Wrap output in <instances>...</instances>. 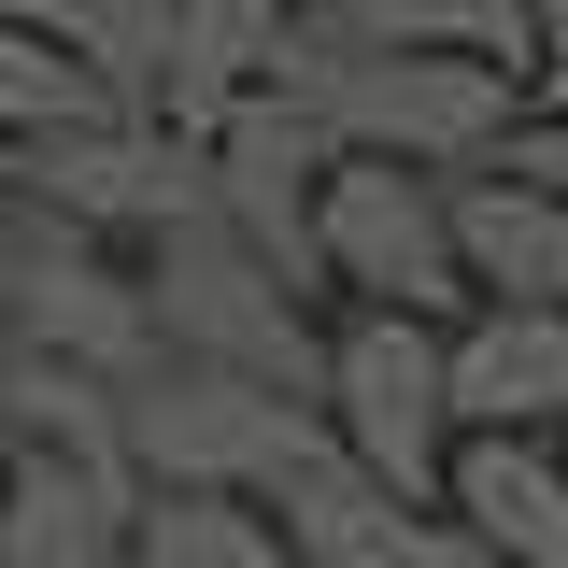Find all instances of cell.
<instances>
[{
	"label": "cell",
	"instance_id": "6da1fadb",
	"mask_svg": "<svg viewBox=\"0 0 568 568\" xmlns=\"http://www.w3.org/2000/svg\"><path fill=\"white\" fill-rule=\"evenodd\" d=\"M271 85L313 114V129L342 142V156H384V171H440V185H469V171H497L511 156V129H526V71L497 58H413V43H369L355 14H327V0H298L284 14V58Z\"/></svg>",
	"mask_w": 568,
	"mask_h": 568
},
{
	"label": "cell",
	"instance_id": "7a4b0ae2",
	"mask_svg": "<svg viewBox=\"0 0 568 568\" xmlns=\"http://www.w3.org/2000/svg\"><path fill=\"white\" fill-rule=\"evenodd\" d=\"M142 313H156V355L327 413V327H313V298H298L242 227H213V213L156 227V242H142Z\"/></svg>",
	"mask_w": 568,
	"mask_h": 568
},
{
	"label": "cell",
	"instance_id": "3957f363",
	"mask_svg": "<svg viewBox=\"0 0 568 568\" xmlns=\"http://www.w3.org/2000/svg\"><path fill=\"white\" fill-rule=\"evenodd\" d=\"M327 440H342L369 484H398V497L440 511L455 440H469V413H455V327H413V313L327 327Z\"/></svg>",
	"mask_w": 568,
	"mask_h": 568
},
{
	"label": "cell",
	"instance_id": "277c9868",
	"mask_svg": "<svg viewBox=\"0 0 568 568\" xmlns=\"http://www.w3.org/2000/svg\"><path fill=\"white\" fill-rule=\"evenodd\" d=\"M327 440V413H298L271 384H227V369H185V355H156L129 384V469L142 497L185 484V497H271L298 455Z\"/></svg>",
	"mask_w": 568,
	"mask_h": 568
},
{
	"label": "cell",
	"instance_id": "5b68a950",
	"mask_svg": "<svg viewBox=\"0 0 568 568\" xmlns=\"http://www.w3.org/2000/svg\"><path fill=\"white\" fill-rule=\"evenodd\" d=\"M0 342L58 355V369H100V384H142V369H156L142 256L129 242H85L58 213H14V227H0Z\"/></svg>",
	"mask_w": 568,
	"mask_h": 568
},
{
	"label": "cell",
	"instance_id": "8992f818",
	"mask_svg": "<svg viewBox=\"0 0 568 568\" xmlns=\"http://www.w3.org/2000/svg\"><path fill=\"white\" fill-rule=\"evenodd\" d=\"M327 284H355L369 313H413V327H469V256H455V185L440 171H384V156H342L327 171Z\"/></svg>",
	"mask_w": 568,
	"mask_h": 568
},
{
	"label": "cell",
	"instance_id": "52a82bcc",
	"mask_svg": "<svg viewBox=\"0 0 568 568\" xmlns=\"http://www.w3.org/2000/svg\"><path fill=\"white\" fill-rule=\"evenodd\" d=\"M327 171H342V142L271 85V100H242V114L200 142V213L242 227V242L313 298V284H327V242H313V227H327Z\"/></svg>",
	"mask_w": 568,
	"mask_h": 568
},
{
	"label": "cell",
	"instance_id": "ba28073f",
	"mask_svg": "<svg viewBox=\"0 0 568 568\" xmlns=\"http://www.w3.org/2000/svg\"><path fill=\"white\" fill-rule=\"evenodd\" d=\"M14 171H29V213H58L85 242H156V227H185L200 213V142H171L156 114H85V129H43L14 142Z\"/></svg>",
	"mask_w": 568,
	"mask_h": 568
},
{
	"label": "cell",
	"instance_id": "9c48e42d",
	"mask_svg": "<svg viewBox=\"0 0 568 568\" xmlns=\"http://www.w3.org/2000/svg\"><path fill=\"white\" fill-rule=\"evenodd\" d=\"M256 511H271L284 540H298V568H484L455 511H426V497L369 484L342 440H313V455H298V469H284Z\"/></svg>",
	"mask_w": 568,
	"mask_h": 568
},
{
	"label": "cell",
	"instance_id": "30bf717a",
	"mask_svg": "<svg viewBox=\"0 0 568 568\" xmlns=\"http://www.w3.org/2000/svg\"><path fill=\"white\" fill-rule=\"evenodd\" d=\"M440 511L469 526V555H484V568H568V455H555V440L469 426V440H455Z\"/></svg>",
	"mask_w": 568,
	"mask_h": 568
},
{
	"label": "cell",
	"instance_id": "8fae6325",
	"mask_svg": "<svg viewBox=\"0 0 568 568\" xmlns=\"http://www.w3.org/2000/svg\"><path fill=\"white\" fill-rule=\"evenodd\" d=\"M284 14H298V0H171V58H156V129H171V142H213L227 114H242V100H271Z\"/></svg>",
	"mask_w": 568,
	"mask_h": 568
},
{
	"label": "cell",
	"instance_id": "7c38bea8",
	"mask_svg": "<svg viewBox=\"0 0 568 568\" xmlns=\"http://www.w3.org/2000/svg\"><path fill=\"white\" fill-rule=\"evenodd\" d=\"M455 256L484 313H568V200H540L526 171H469L455 185Z\"/></svg>",
	"mask_w": 568,
	"mask_h": 568
},
{
	"label": "cell",
	"instance_id": "4fadbf2b",
	"mask_svg": "<svg viewBox=\"0 0 568 568\" xmlns=\"http://www.w3.org/2000/svg\"><path fill=\"white\" fill-rule=\"evenodd\" d=\"M142 568H298V540H284L256 497H185V484H156V497H142Z\"/></svg>",
	"mask_w": 568,
	"mask_h": 568
},
{
	"label": "cell",
	"instance_id": "5bb4252c",
	"mask_svg": "<svg viewBox=\"0 0 568 568\" xmlns=\"http://www.w3.org/2000/svg\"><path fill=\"white\" fill-rule=\"evenodd\" d=\"M327 14H355L369 43H413V58H497V71H526V0H327Z\"/></svg>",
	"mask_w": 568,
	"mask_h": 568
},
{
	"label": "cell",
	"instance_id": "9a60e30c",
	"mask_svg": "<svg viewBox=\"0 0 568 568\" xmlns=\"http://www.w3.org/2000/svg\"><path fill=\"white\" fill-rule=\"evenodd\" d=\"M114 114V85L71 58L58 29H0V142H43V129H85Z\"/></svg>",
	"mask_w": 568,
	"mask_h": 568
},
{
	"label": "cell",
	"instance_id": "2e32d148",
	"mask_svg": "<svg viewBox=\"0 0 568 568\" xmlns=\"http://www.w3.org/2000/svg\"><path fill=\"white\" fill-rule=\"evenodd\" d=\"M526 114H568V0H526Z\"/></svg>",
	"mask_w": 568,
	"mask_h": 568
},
{
	"label": "cell",
	"instance_id": "e0dca14e",
	"mask_svg": "<svg viewBox=\"0 0 568 568\" xmlns=\"http://www.w3.org/2000/svg\"><path fill=\"white\" fill-rule=\"evenodd\" d=\"M497 171H526L540 200H568V114H526V129H511V156H497Z\"/></svg>",
	"mask_w": 568,
	"mask_h": 568
},
{
	"label": "cell",
	"instance_id": "ac0fdd59",
	"mask_svg": "<svg viewBox=\"0 0 568 568\" xmlns=\"http://www.w3.org/2000/svg\"><path fill=\"white\" fill-rule=\"evenodd\" d=\"M58 14H71V0H0V29H58Z\"/></svg>",
	"mask_w": 568,
	"mask_h": 568
},
{
	"label": "cell",
	"instance_id": "d6986e66",
	"mask_svg": "<svg viewBox=\"0 0 568 568\" xmlns=\"http://www.w3.org/2000/svg\"><path fill=\"white\" fill-rule=\"evenodd\" d=\"M14 213H29V171H14V142H0V227H14Z\"/></svg>",
	"mask_w": 568,
	"mask_h": 568
},
{
	"label": "cell",
	"instance_id": "ffe728a7",
	"mask_svg": "<svg viewBox=\"0 0 568 568\" xmlns=\"http://www.w3.org/2000/svg\"><path fill=\"white\" fill-rule=\"evenodd\" d=\"M0 511H14V440H0Z\"/></svg>",
	"mask_w": 568,
	"mask_h": 568
},
{
	"label": "cell",
	"instance_id": "44dd1931",
	"mask_svg": "<svg viewBox=\"0 0 568 568\" xmlns=\"http://www.w3.org/2000/svg\"><path fill=\"white\" fill-rule=\"evenodd\" d=\"M555 455H568V426H555Z\"/></svg>",
	"mask_w": 568,
	"mask_h": 568
}]
</instances>
